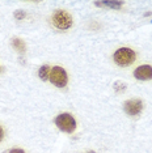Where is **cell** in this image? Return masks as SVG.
Wrapping results in <instances>:
<instances>
[{"mask_svg":"<svg viewBox=\"0 0 152 153\" xmlns=\"http://www.w3.org/2000/svg\"><path fill=\"white\" fill-rule=\"evenodd\" d=\"M51 21H53V25L59 30H67L72 26V17L68 12L63 11V9H59V11L54 12L53 17H51Z\"/></svg>","mask_w":152,"mask_h":153,"instance_id":"obj_2","label":"cell"},{"mask_svg":"<svg viewBox=\"0 0 152 153\" xmlns=\"http://www.w3.org/2000/svg\"><path fill=\"white\" fill-rule=\"evenodd\" d=\"M12 46L15 47L20 54L25 53V48H26L25 47V43H24V41H21L20 38H13V39H12Z\"/></svg>","mask_w":152,"mask_h":153,"instance_id":"obj_8","label":"cell"},{"mask_svg":"<svg viewBox=\"0 0 152 153\" xmlns=\"http://www.w3.org/2000/svg\"><path fill=\"white\" fill-rule=\"evenodd\" d=\"M89 153H95V152H93V151H92V152H89Z\"/></svg>","mask_w":152,"mask_h":153,"instance_id":"obj_14","label":"cell"},{"mask_svg":"<svg viewBox=\"0 0 152 153\" xmlns=\"http://www.w3.org/2000/svg\"><path fill=\"white\" fill-rule=\"evenodd\" d=\"M113 59L115 64L121 65V67H127V65L133 64L135 60V53L129 47H122L114 53Z\"/></svg>","mask_w":152,"mask_h":153,"instance_id":"obj_1","label":"cell"},{"mask_svg":"<svg viewBox=\"0 0 152 153\" xmlns=\"http://www.w3.org/2000/svg\"><path fill=\"white\" fill-rule=\"evenodd\" d=\"M49 80L51 81V84L58 86V88H64V86L67 85V81H68L67 72H66L62 67H58L57 65V67L51 68Z\"/></svg>","mask_w":152,"mask_h":153,"instance_id":"obj_4","label":"cell"},{"mask_svg":"<svg viewBox=\"0 0 152 153\" xmlns=\"http://www.w3.org/2000/svg\"><path fill=\"white\" fill-rule=\"evenodd\" d=\"M50 71L51 68L49 65H42V67L39 68V71H38V76H39V79L42 80V81H46V80H49L50 77Z\"/></svg>","mask_w":152,"mask_h":153,"instance_id":"obj_7","label":"cell"},{"mask_svg":"<svg viewBox=\"0 0 152 153\" xmlns=\"http://www.w3.org/2000/svg\"><path fill=\"white\" fill-rule=\"evenodd\" d=\"M3 136H4V131H3V128L0 127V141L3 140Z\"/></svg>","mask_w":152,"mask_h":153,"instance_id":"obj_13","label":"cell"},{"mask_svg":"<svg viewBox=\"0 0 152 153\" xmlns=\"http://www.w3.org/2000/svg\"><path fill=\"white\" fill-rule=\"evenodd\" d=\"M114 89L117 90L118 93H122V92H125V89H126V85L123 84L122 81H117L115 84H114Z\"/></svg>","mask_w":152,"mask_h":153,"instance_id":"obj_10","label":"cell"},{"mask_svg":"<svg viewBox=\"0 0 152 153\" xmlns=\"http://www.w3.org/2000/svg\"><path fill=\"white\" fill-rule=\"evenodd\" d=\"M125 113L129 114L130 117H135L138 114H140L142 109H143V102L140 100H130L125 102Z\"/></svg>","mask_w":152,"mask_h":153,"instance_id":"obj_5","label":"cell"},{"mask_svg":"<svg viewBox=\"0 0 152 153\" xmlns=\"http://www.w3.org/2000/svg\"><path fill=\"white\" fill-rule=\"evenodd\" d=\"M8 153H25L22 151V149H20V148H13V149H11Z\"/></svg>","mask_w":152,"mask_h":153,"instance_id":"obj_12","label":"cell"},{"mask_svg":"<svg viewBox=\"0 0 152 153\" xmlns=\"http://www.w3.org/2000/svg\"><path fill=\"white\" fill-rule=\"evenodd\" d=\"M55 124L59 128L60 131L67 132V134H71L76 130V120L75 118L68 113H63L59 114L57 118H55Z\"/></svg>","mask_w":152,"mask_h":153,"instance_id":"obj_3","label":"cell"},{"mask_svg":"<svg viewBox=\"0 0 152 153\" xmlns=\"http://www.w3.org/2000/svg\"><path fill=\"white\" fill-rule=\"evenodd\" d=\"M134 76H135L136 80H151L152 79V67L148 64L144 65H139L135 71H134Z\"/></svg>","mask_w":152,"mask_h":153,"instance_id":"obj_6","label":"cell"},{"mask_svg":"<svg viewBox=\"0 0 152 153\" xmlns=\"http://www.w3.org/2000/svg\"><path fill=\"white\" fill-rule=\"evenodd\" d=\"M22 17H25V13H24L22 11H19V12H16V19H17V20H21Z\"/></svg>","mask_w":152,"mask_h":153,"instance_id":"obj_11","label":"cell"},{"mask_svg":"<svg viewBox=\"0 0 152 153\" xmlns=\"http://www.w3.org/2000/svg\"><path fill=\"white\" fill-rule=\"evenodd\" d=\"M97 7H109V8H113V9H118L121 5L123 4L122 1H98V3H95Z\"/></svg>","mask_w":152,"mask_h":153,"instance_id":"obj_9","label":"cell"}]
</instances>
